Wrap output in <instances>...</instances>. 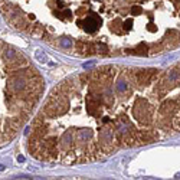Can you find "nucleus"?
<instances>
[{
  "label": "nucleus",
  "instance_id": "1",
  "mask_svg": "<svg viewBox=\"0 0 180 180\" xmlns=\"http://www.w3.org/2000/svg\"><path fill=\"white\" fill-rule=\"evenodd\" d=\"M173 84L156 68L105 65L69 77L49 92L29 127L36 160L82 164L151 144L173 128Z\"/></svg>",
  "mask_w": 180,
  "mask_h": 180
},
{
  "label": "nucleus",
  "instance_id": "2",
  "mask_svg": "<svg viewBox=\"0 0 180 180\" xmlns=\"http://www.w3.org/2000/svg\"><path fill=\"white\" fill-rule=\"evenodd\" d=\"M13 27L51 45L74 42L82 56L160 53V25L148 0H0Z\"/></svg>",
  "mask_w": 180,
  "mask_h": 180
},
{
  "label": "nucleus",
  "instance_id": "3",
  "mask_svg": "<svg viewBox=\"0 0 180 180\" xmlns=\"http://www.w3.org/2000/svg\"><path fill=\"white\" fill-rule=\"evenodd\" d=\"M42 92L43 78L29 58L0 39V146L16 138Z\"/></svg>",
  "mask_w": 180,
  "mask_h": 180
},
{
  "label": "nucleus",
  "instance_id": "4",
  "mask_svg": "<svg viewBox=\"0 0 180 180\" xmlns=\"http://www.w3.org/2000/svg\"><path fill=\"white\" fill-rule=\"evenodd\" d=\"M35 58L38 59V62H40V64H45L46 61H48V56H46L45 52H42L40 49H38V51H35Z\"/></svg>",
  "mask_w": 180,
  "mask_h": 180
},
{
  "label": "nucleus",
  "instance_id": "5",
  "mask_svg": "<svg viewBox=\"0 0 180 180\" xmlns=\"http://www.w3.org/2000/svg\"><path fill=\"white\" fill-rule=\"evenodd\" d=\"M17 160H19V161H25V157H22V156H20V157H17Z\"/></svg>",
  "mask_w": 180,
  "mask_h": 180
}]
</instances>
